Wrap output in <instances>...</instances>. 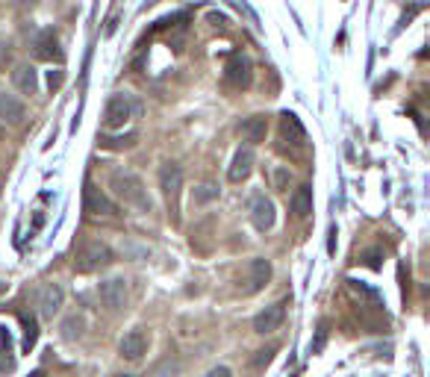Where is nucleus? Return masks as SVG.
I'll return each instance as SVG.
<instances>
[{
    "label": "nucleus",
    "instance_id": "nucleus-1",
    "mask_svg": "<svg viewBox=\"0 0 430 377\" xmlns=\"http://www.w3.org/2000/svg\"><path fill=\"white\" fill-rule=\"evenodd\" d=\"M113 250H109L104 242H83L77 248V254H74V271L77 274H92L97 268H106L109 262H113Z\"/></svg>",
    "mask_w": 430,
    "mask_h": 377
},
{
    "label": "nucleus",
    "instance_id": "nucleus-2",
    "mask_svg": "<svg viewBox=\"0 0 430 377\" xmlns=\"http://www.w3.org/2000/svg\"><path fill=\"white\" fill-rule=\"evenodd\" d=\"M109 186H113V192H115L121 200H124V204L139 207V209H151V198H147L144 186H142V180L136 177V174L118 171V174H113Z\"/></svg>",
    "mask_w": 430,
    "mask_h": 377
},
{
    "label": "nucleus",
    "instance_id": "nucleus-3",
    "mask_svg": "<svg viewBox=\"0 0 430 377\" xmlns=\"http://www.w3.org/2000/svg\"><path fill=\"white\" fill-rule=\"evenodd\" d=\"M159 188L168 200V209H171V221H180V192H183V168L177 162H165L159 168Z\"/></svg>",
    "mask_w": 430,
    "mask_h": 377
},
{
    "label": "nucleus",
    "instance_id": "nucleus-4",
    "mask_svg": "<svg viewBox=\"0 0 430 377\" xmlns=\"http://www.w3.org/2000/svg\"><path fill=\"white\" fill-rule=\"evenodd\" d=\"M133 112H136V104H133V97L124 95V92H118L106 100V109H104V124L109 130H118V127H124V124L133 118Z\"/></svg>",
    "mask_w": 430,
    "mask_h": 377
},
{
    "label": "nucleus",
    "instance_id": "nucleus-5",
    "mask_svg": "<svg viewBox=\"0 0 430 377\" xmlns=\"http://www.w3.org/2000/svg\"><path fill=\"white\" fill-rule=\"evenodd\" d=\"M251 80H254L251 59L245 54H233L227 59V65H224V83L230 86V89H248Z\"/></svg>",
    "mask_w": 430,
    "mask_h": 377
},
{
    "label": "nucleus",
    "instance_id": "nucleus-6",
    "mask_svg": "<svg viewBox=\"0 0 430 377\" xmlns=\"http://www.w3.org/2000/svg\"><path fill=\"white\" fill-rule=\"evenodd\" d=\"M97 295H101V304L109 312H118L127 304V283L121 278H109V280H104L101 286H97Z\"/></svg>",
    "mask_w": 430,
    "mask_h": 377
},
{
    "label": "nucleus",
    "instance_id": "nucleus-7",
    "mask_svg": "<svg viewBox=\"0 0 430 377\" xmlns=\"http://www.w3.org/2000/svg\"><path fill=\"white\" fill-rule=\"evenodd\" d=\"M83 209L89 212V216H115V204L106 198V192H101L94 183H85L83 188Z\"/></svg>",
    "mask_w": 430,
    "mask_h": 377
},
{
    "label": "nucleus",
    "instance_id": "nucleus-8",
    "mask_svg": "<svg viewBox=\"0 0 430 377\" xmlns=\"http://www.w3.org/2000/svg\"><path fill=\"white\" fill-rule=\"evenodd\" d=\"M147 342H151V339H147V333L142 328H136V330H130V333L121 336L118 354L124 357V360H130V362H139L147 354Z\"/></svg>",
    "mask_w": 430,
    "mask_h": 377
},
{
    "label": "nucleus",
    "instance_id": "nucleus-9",
    "mask_svg": "<svg viewBox=\"0 0 430 377\" xmlns=\"http://www.w3.org/2000/svg\"><path fill=\"white\" fill-rule=\"evenodd\" d=\"M283 319H286V304H283V300H280V304L265 307L263 312H256V316H254V333H260V336L274 333V330H280Z\"/></svg>",
    "mask_w": 430,
    "mask_h": 377
},
{
    "label": "nucleus",
    "instance_id": "nucleus-10",
    "mask_svg": "<svg viewBox=\"0 0 430 377\" xmlns=\"http://www.w3.org/2000/svg\"><path fill=\"white\" fill-rule=\"evenodd\" d=\"M268 280H272V262L263 259V257L251 259V266H248V278H245V295H256L260 289L268 286Z\"/></svg>",
    "mask_w": 430,
    "mask_h": 377
},
{
    "label": "nucleus",
    "instance_id": "nucleus-11",
    "mask_svg": "<svg viewBox=\"0 0 430 377\" xmlns=\"http://www.w3.org/2000/svg\"><path fill=\"white\" fill-rule=\"evenodd\" d=\"M35 307H39V316L53 321V316L59 312V307H63V289H59L56 283H44L39 289V298H35Z\"/></svg>",
    "mask_w": 430,
    "mask_h": 377
},
{
    "label": "nucleus",
    "instance_id": "nucleus-12",
    "mask_svg": "<svg viewBox=\"0 0 430 377\" xmlns=\"http://www.w3.org/2000/svg\"><path fill=\"white\" fill-rule=\"evenodd\" d=\"M33 54H35V59H42V62H63V50H59V42H56L53 30H42L39 35H35Z\"/></svg>",
    "mask_w": 430,
    "mask_h": 377
},
{
    "label": "nucleus",
    "instance_id": "nucleus-13",
    "mask_svg": "<svg viewBox=\"0 0 430 377\" xmlns=\"http://www.w3.org/2000/svg\"><path fill=\"white\" fill-rule=\"evenodd\" d=\"M254 162H256L254 150L251 147H239L236 157H233V162H230V171H227L230 183H245V180H248L251 171H254Z\"/></svg>",
    "mask_w": 430,
    "mask_h": 377
},
{
    "label": "nucleus",
    "instance_id": "nucleus-14",
    "mask_svg": "<svg viewBox=\"0 0 430 377\" xmlns=\"http://www.w3.org/2000/svg\"><path fill=\"white\" fill-rule=\"evenodd\" d=\"M251 221L256 230H272L274 227V204L268 200L265 195H256L254 198V207H251Z\"/></svg>",
    "mask_w": 430,
    "mask_h": 377
},
{
    "label": "nucleus",
    "instance_id": "nucleus-15",
    "mask_svg": "<svg viewBox=\"0 0 430 377\" xmlns=\"http://www.w3.org/2000/svg\"><path fill=\"white\" fill-rule=\"evenodd\" d=\"M239 133H242V139L248 142V145H260V142H265L268 118H265V115H251V118H245L242 127H239Z\"/></svg>",
    "mask_w": 430,
    "mask_h": 377
},
{
    "label": "nucleus",
    "instance_id": "nucleus-16",
    "mask_svg": "<svg viewBox=\"0 0 430 377\" xmlns=\"http://www.w3.org/2000/svg\"><path fill=\"white\" fill-rule=\"evenodd\" d=\"M12 83H15V89L21 95H35L39 92V74H35L33 65H15V71H12Z\"/></svg>",
    "mask_w": 430,
    "mask_h": 377
},
{
    "label": "nucleus",
    "instance_id": "nucleus-17",
    "mask_svg": "<svg viewBox=\"0 0 430 377\" xmlns=\"http://www.w3.org/2000/svg\"><path fill=\"white\" fill-rule=\"evenodd\" d=\"M280 136H283L286 142H292V145H301L306 139L304 124L298 121V115H292V112H283V115H280Z\"/></svg>",
    "mask_w": 430,
    "mask_h": 377
},
{
    "label": "nucleus",
    "instance_id": "nucleus-18",
    "mask_svg": "<svg viewBox=\"0 0 430 377\" xmlns=\"http://www.w3.org/2000/svg\"><path fill=\"white\" fill-rule=\"evenodd\" d=\"M0 121H9V124H21L24 121V104L15 95L0 92Z\"/></svg>",
    "mask_w": 430,
    "mask_h": 377
},
{
    "label": "nucleus",
    "instance_id": "nucleus-19",
    "mask_svg": "<svg viewBox=\"0 0 430 377\" xmlns=\"http://www.w3.org/2000/svg\"><path fill=\"white\" fill-rule=\"evenodd\" d=\"M292 212H295V218H306L313 212V188L310 186H298V188H295Z\"/></svg>",
    "mask_w": 430,
    "mask_h": 377
},
{
    "label": "nucleus",
    "instance_id": "nucleus-20",
    "mask_svg": "<svg viewBox=\"0 0 430 377\" xmlns=\"http://www.w3.org/2000/svg\"><path fill=\"white\" fill-rule=\"evenodd\" d=\"M0 342H3V348H0V371H12L15 369V357H12V336L6 333H0Z\"/></svg>",
    "mask_w": 430,
    "mask_h": 377
},
{
    "label": "nucleus",
    "instance_id": "nucleus-21",
    "mask_svg": "<svg viewBox=\"0 0 430 377\" xmlns=\"http://www.w3.org/2000/svg\"><path fill=\"white\" fill-rule=\"evenodd\" d=\"M21 324H24V351H33L35 342H39V324L30 316H21Z\"/></svg>",
    "mask_w": 430,
    "mask_h": 377
},
{
    "label": "nucleus",
    "instance_id": "nucleus-22",
    "mask_svg": "<svg viewBox=\"0 0 430 377\" xmlns=\"http://www.w3.org/2000/svg\"><path fill=\"white\" fill-rule=\"evenodd\" d=\"M218 198V186H213V183H204V186H198L195 188V195H192V200L195 204H210V200H215Z\"/></svg>",
    "mask_w": 430,
    "mask_h": 377
},
{
    "label": "nucleus",
    "instance_id": "nucleus-23",
    "mask_svg": "<svg viewBox=\"0 0 430 377\" xmlns=\"http://www.w3.org/2000/svg\"><path fill=\"white\" fill-rule=\"evenodd\" d=\"M63 336L65 339H80L83 336V321L80 319H65L63 321Z\"/></svg>",
    "mask_w": 430,
    "mask_h": 377
},
{
    "label": "nucleus",
    "instance_id": "nucleus-24",
    "mask_svg": "<svg viewBox=\"0 0 430 377\" xmlns=\"http://www.w3.org/2000/svg\"><path fill=\"white\" fill-rule=\"evenodd\" d=\"M9 62H12V45L9 39H0V71H6Z\"/></svg>",
    "mask_w": 430,
    "mask_h": 377
},
{
    "label": "nucleus",
    "instance_id": "nucleus-25",
    "mask_svg": "<svg viewBox=\"0 0 430 377\" xmlns=\"http://www.w3.org/2000/svg\"><path fill=\"white\" fill-rule=\"evenodd\" d=\"M380 257H383L380 250H368V254L363 257V262H365L368 268H380Z\"/></svg>",
    "mask_w": 430,
    "mask_h": 377
},
{
    "label": "nucleus",
    "instance_id": "nucleus-26",
    "mask_svg": "<svg viewBox=\"0 0 430 377\" xmlns=\"http://www.w3.org/2000/svg\"><path fill=\"white\" fill-rule=\"evenodd\" d=\"M206 18H210L213 27H224V24H227V18L221 15V12H210V15H206Z\"/></svg>",
    "mask_w": 430,
    "mask_h": 377
},
{
    "label": "nucleus",
    "instance_id": "nucleus-27",
    "mask_svg": "<svg viewBox=\"0 0 430 377\" xmlns=\"http://www.w3.org/2000/svg\"><path fill=\"white\" fill-rule=\"evenodd\" d=\"M272 357H274V348L260 351V357H256V366H265V362H272Z\"/></svg>",
    "mask_w": 430,
    "mask_h": 377
},
{
    "label": "nucleus",
    "instance_id": "nucleus-28",
    "mask_svg": "<svg viewBox=\"0 0 430 377\" xmlns=\"http://www.w3.org/2000/svg\"><path fill=\"white\" fill-rule=\"evenodd\" d=\"M47 83H51V89H56V86L63 83V71H51L47 74Z\"/></svg>",
    "mask_w": 430,
    "mask_h": 377
},
{
    "label": "nucleus",
    "instance_id": "nucleus-29",
    "mask_svg": "<svg viewBox=\"0 0 430 377\" xmlns=\"http://www.w3.org/2000/svg\"><path fill=\"white\" fill-rule=\"evenodd\" d=\"M206 377H233V371H230L227 366H218V369H213V371L206 374Z\"/></svg>",
    "mask_w": 430,
    "mask_h": 377
},
{
    "label": "nucleus",
    "instance_id": "nucleus-30",
    "mask_svg": "<svg viewBox=\"0 0 430 377\" xmlns=\"http://www.w3.org/2000/svg\"><path fill=\"white\" fill-rule=\"evenodd\" d=\"M330 254H336V227H330V245H327Z\"/></svg>",
    "mask_w": 430,
    "mask_h": 377
},
{
    "label": "nucleus",
    "instance_id": "nucleus-31",
    "mask_svg": "<svg viewBox=\"0 0 430 377\" xmlns=\"http://www.w3.org/2000/svg\"><path fill=\"white\" fill-rule=\"evenodd\" d=\"M286 186V171H277V188Z\"/></svg>",
    "mask_w": 430,
    "mask_h": 377
},
{
    "label": "nucleus",
    "instance_id": "nucleus-32",
    "mask_svg": "<svg viewBox=\"0 0 430 377\" xmlns=\"http://www.w3.org/2000/svg\"><path fill=\"white\" fill-rule=\"evenodd\" d=\"M30 377H44V374H42V371H33V374H30Z\"/></svg>",
    "mask_w": 430,
    "mask_h": 377
},
{
    "label": "nucleus",
    "instance_id": "nucleus-33",
    "mask_svg": "<svg viewBox=\"0 0 430 377\" xmlns=\"http://www.w3.org/2000/svg\"><path fill=\"white\" fill-rule=\"evenodd\" d=\"M0 136H3V133H0Z\"/></svg>",
    "mask_w": 430,
    "mask_h": 377
}]
</instances>
